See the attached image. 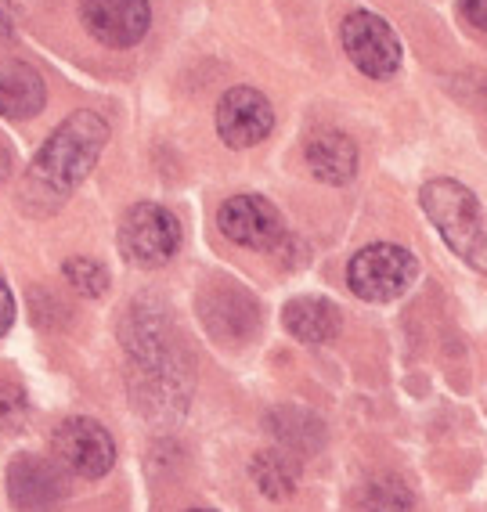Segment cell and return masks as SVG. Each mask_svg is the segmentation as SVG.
Segmentation results:
<instances>
[{
	"mask_svg": "<svg viewBox=\"0 0 487 512\" xmlns=\"http://www.w3.org/2000/svg\"><path fill=\"white\" fill-rule=\"evenodd\" d=\"M343 37V51L354 65H358L365 76H386L397 73L401 65V40L390 26H386L379 15H368V11H354L340 29Z\"/></svg>",
	"mask_w": 487,
	"mask_h": 512,
	"instance_id": "5b68a950",
	"label": "cell"
},
{
	"mask_svg": "<svg viewBox=\"0 0 487 512\" xmlns=\"http://www.w3.org/2000/svg\"><path fill=\"white\" fill-rule=\"evenodd\" d=\"M188 512H213V509H188Z\"/></svg>",
	"mask_w": 487,
	"mask_h": 512,
	"instance_id": "44dd1931",
	"label": "cell"
},
{
	"mask_svg": "<svg viewBox=\"0 0 487 512\" xmlns=\"http://www.w3.org/2000/svg\"><path fill=\"white\" fill-rule=\"evenodd\" d=\"M26 415V397L19 386L0 383V426H15Z\"/></svg>",
	"mask_w": 487,
	"mask_h": 512,
	"instance_id": "e0dca14e",
	"label": "cell"
},
{
	"mask_svg": "<svg viewBox=\"0 0 487 512\" xmlns=\"http://www.w3.org/2000/svg\"><path fill=\"white\" fill-rule=\"evenodd\" d=\"M217 224H221V231L231 242L249 249H267L282 238V217L260 195H235V199H228L221 206V213H217Z\"/></svg>",
	"mask_w": 487,
	"mask_h": 512,
	"instance_id": "9c48e42d",
	"label": "cell"
},
{
	"mask_svg": "<svg viewBox=\"0 0 487 512\" xmlns=\"http://www.w3.org/2000/svg\"><path fill=\"white\" fill-rule=\"evenodd\" d=\"M65 278H69V285L80 289L83 296H102L105 289H109V271H105L102 264H94V260H83V256H76V260L65 264Z\"/></svg>",
	"mask_w": 487,
	"mask_h": 512,
	"instance_id": "2e32d148",
	"label": "cell"
},
{
	"mask_svg": "<svg viewBox=\"0 0 487 512\" xmlns=\"http://www.w3.org/2000/svg\"><path fill=\"white\" fill-rule=\"evenodd\" d=\"M307 163H311L314 177H322L329 184H343L358 170V148L340 130H318L307 141Z\"/></svg>",
	"mask_w": 487,
	"mask_h": 512,
	"instance_id": "7c38bea8",
	"label": "cell"
},
{
	"mask_svg": "<svg viewBox=\"0 0 487 512\" xmlns=\"http://www.w3.org/2000/svg\"><path fill=\"white\" fill-rule=\"evenodd\" d=\"M253 476H257L260 491L271 494V498H285L296 484V469L289 466V458H285L282 451H264V455L253 462Z\"/></svg>",
	"mask_w": 487,
	"mask_h": 512,
	"instance_id": "5bb4252c",
	"label": "cell"
},
{
	"mask_svg": "<svg viewBox=\"0 0 487 512\" xmlns=\"http://www.w3.org/2000/svg\"><path fill=\"white\" fill-rule=\"evenodd\" d=\"M459 8L473 26L487 33V0H459Z\"/></svg>",
	"mask_w": 487,
	"mask_h": 512,
	"instance_id": "ac0fdd59",
	"label": "cell"
},
{
	"mask_svg": "<svg viewBox=\"0 0 487 512\" xmlns=\"http://www.w3.org/2000/svg\"><path fill=\"white\" fill-rule=\"evenodd\" d=\"M120 249L138 267H159L181 249V224L174 213L156 202H141L123 217Z\"/></svg>",
	"mask_w": 487,
	"mask_h": 512,
	"instance_id": "277c9868",
	"label": "cell"
},
{
	"mask_svg": "<svg viewBox=\"0 0 487 512\" xmlns=\"http://www.w3.org/2000/svg\"><path fill=\"white\" fill-rule=\"evenodd\" d=\"M15 33V4L0 0V40H8Z\"/></svg>",
	"mask_w": 487,
	"mask_h": 512,
	"instance_id": "ffe728a7",
	"label": "cell"
},
{
	"mask_svg": "<svg viewBox=\"0 0 487 512\" xmlns=\"http://www.w3.org/2000/svg\"><path fill=\"white\" fill-rule=\"evenodd\" d=\"M412 505V494L401 480L386 476V480H376V484L365 491V512H408Z\"/></svg>",
	"mask_w": 487,
	"mask_h": 512,
	"instance_id": "9a60e30c",
	"label": "cell"
},
{
	"mask_svg": "<svg viewBox=\"0 0 487 512\" xmlns=\"http://www.w3.org/2000/svg\"><path fill=\"white\" fill-rule=\"evenodd\" d=\"M275 127V112L271 101L253 87H235L217 105V130H221L224 145L231 148H253L271 134Z\"/></svg>",
	"mask_w": 487,
	"mask_h": 512,
	"instance_id": "52a82bcc",
	"label": "cell"
},
{
	"mask_svg": "<svg viewBox=\"0 0 487 512\" xmlns=\"http://www.w3.org/2000/svg\"><path fill=\"white\" fill-rule=\"evenodd\" d=\"M426 217L433 220V228L441 231V238L448 242L455 253L466 260L469 267H477L487 275V228L480 217V206L473 199L469 188H462L459 181H430L419 195Z\"/></svg>",
	"mask_w": 487,
	"mask_h": 512,
	"instance_id": "7a4b0ae2",
	"label": "cell"
},
{
	"mask_svg": "<svg viewBox=\"0 0 487 512\" xmlns=\"http://www.w3.org/2000/svg\"><path fill=\"white\" fill-rule=\"evenodd\" d=\"M105 141H109V123L98 112H76L37 152L33 177L44 184L47 192H73L76 184L94 170Z\"/></svg>",
	"mask_w": 487,
	"mask_h": 512,
	"instance_id": "6da1fadb",
	"label": "cell"
},
{
	"mask_svg": "<svg viewBox=\"0 0 487 512\" xmlns=\"http://www.w3.org/2000/svg\"><path fill=\"white\" fill-rule=\"evenodd\" d=\"M83 26L105 47H134L148 33V0H83Z\"/></svg>",
	"mask_w": 487,
	"mask_h": 512,
	"instance_id": "ba28073f",
	"label": "cell"
},
{
	"mask_svg": "<svg viewBox=\"0 0 487 512\" xmlns=\"http://www.w3.org/2000/svg\"><path fill=\"white\" fill-rule=\"evenodd\" d=\"M11 321H15V300H11V289L4 285V278H0V336L11 329Z\"/></svg>",
	"mask_w": 487,
	"mask_h": 512,
	"instance_id": "d6986e66",
	"label": "cell"
},
{
	"mask_svg": "<svg viewBox=\"0 0 487 512\" xmlns=\"http://www.w3.org/2000/svg\"><path fill=\"white\" fill-rule=\"evenodd\" d=\"M289 336H296L300 343H325L340 332V311L322 296H300L285 307L282 314Z\"/></svg>",
	"mask_w": 487,
	"mask_h": 512,
	"instance_id": "4fadbf2b",
	"label": "cell"
},
{
	"mask_svg": "<svg viewBox=\"0 0 487 512\" xmlns=\"http://www.w3.org/2000/svg\"><path fill=\"white\" fill-rule=\"evenodd\" d=\"M44 76L29 62H0V116L29 119L44 109Z\"/></svg>",
	"mask_w": 487,
	"mask_h": 512,
	"instance_id": "8fae6325",
	"label": "cell"
},
{
	"mask_svg": "<svg viewBox=\"0 0 487 512\" xmlns=\"http://www.w3.org/2000/svg\"><path fill=\"white\" fill-rule=\"evenodd\" d=\"M419 275V264L405 246H394V242H376V246H365L347 267V282L350 289L361 296V300L386 303L397 300L408 285Z\"/></svg>",
	"mask_w": 487,
	"mask_h": 512,
	"instance_id": "3957f363",
	"label": "cell"
},
{
	"mask_svg": "<svg viewBox=\"0 0 487 512\" xmlns=\"http://www.w3.org/2000/svg\"><path fill=\"white\" fill-rule=\"evenodd\" d=\"M58 462L76 476H105L116 462L109 430L94 419H65L51 437Z\"/></svg>",
	"mask_w": 487,
	"mask_h": 512,
	"instance_id": "8992f818",
	"label": "cell"
},
{
	"mask_svg": "<svg viewBox=\"0 0 487 512\" xmlns=\"http://www.w3.org/2000/svg\"><path fill=\"white\" fill-rule=\"evenodd\" d=\"M11 502L22 512H51L65 494V480L47 458H15L8 469Z\"/></svg>",
	"mask_w": 487,
	"mask_h": 512,
	"instance_id": "30bf717a",
	"label": "cell"
}]
</instances>
